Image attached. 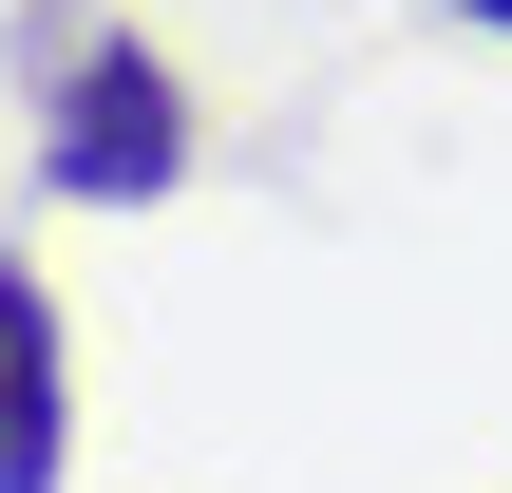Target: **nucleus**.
Returning <instances> with one entry per match:
<instances>
[{"instance_id": "nucleus-1", "label": "nucleus", "mask_w": 512, "mask_h": 493, "mask_svg": "<svg viewBox=\"0 0 512 493\" xmlns=\"http://www.w3.org/2000/svg\"><path fill=\"white\" fill-rule=\"evenodd\" d=\"M190 171V95H171V57L152 38H76L57 57V114H38V190H76V209H152Z\"/></svg>"}, {"instance_id": "nucleus-2", "label": "nucleus", "mask_w": 512, "mask_h": 493, "mask_svg": "<svg viewBox=\"0 0 512 493\" xmlns=\"http://www.w3.org/2000/svg\"><path fill=\"white\" fill-rule=\"evenodd\" d=\"M57 456H76V361H57L38 266H0V493H57Z\"/></svg>"}, {"instance_id": "nucleus-3", "label": "nucleus", "mask_w": 512, "mask_h": 493, "mask_svg": "<svg viewBox=\"0 0 512 493\" xmlns=\"http://www.w3.org/2000/svg\"><path fill=\"white\" fill-rule=\"evenodd\" d=\"M456 19H494V38H512V0H456Z\"/></svg>"}]
</instances>
